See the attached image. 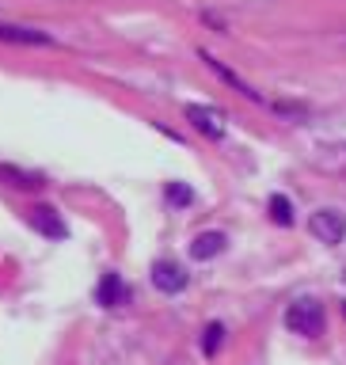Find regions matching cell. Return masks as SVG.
I'll use <instances>...</instances> for the list:
<instances>
[{
  "label": "cell",
  "mask_w": 346,
  "mask_h": 365,
  "mask_svg": "<svg viewBox=\"0 0 346 365\" xmlns=\"http://www.w3.org/2000/svg\"><path fill=\"white\" fill-rule=\"evenodd\" d=\"M225 232H202V236H194V244H190V255L198 259V262H205V259H217L225 251Z\"/></svg>",
  "instance_id": "obj_8"
},
{
  "label": "cell",
  "mask_w": 346,
  "mask_h": 365,
  "mask_svg": "<svg viewBox=\"0 0 346 365\" xmlns=\"http://www.w3.org/2000/svg\"><path fill=\"white\" fill-rule=\"evenodd\" d=\"M202 61H205V65H210V68H213V73H217V76H221V80H225V84H233V88L240 91V96H248L251 103H263V96H259V91H255V88H251V84H248V80H240V76H236V73H233V68H228L225 61H217V57H213V53H205V50H202Z\"/></svg>",
  "instance_id": "obj_7"
},
{
  "label": "cell",
  "mask_w": 346,
  "mask_h": 365,
  "mask_svg": "<svg viewBox=\"0 0 346 365\" xmlns=\"http://www.w3.org/2000/svg\"><path fill=\"white\" fill-rule=\"evenodd\" d=\"M308 232H312L320 244H342L346 240V213L339 210H316L308 217Z\"/></svg>",
  "instance_id": "obj_2"
},
{
  "label": "cell",
  "mask_w": 346,
  "mask_h": 365,
  "mask_svg": "<svg viewBox=\"0 0 346 365\" xmlns=\"http://www.w3.org/2000/svg\"><path fill=\"white\" fill-rule=\"evenodd\" d=\"M342 312H346V304H342Z\"/></svg>",
  "instance_id": "obj_14"
},
{
  "label": "cell",
  "mask_w": 346,
  "mask_h": 365,
  "mask_svg": "<svg viewBox=\"0 0 346 365\" xmlns=\"http://www.w3.org/2000/svg\"><path fill=\"white\" fill-rule=\"evenodd\" d=\"M27 221L39 228L42 236H50V240H61V236H65V221L57 217L54 205H34V210L27 213Z\"/></svg>",
  "instance_id": "obj_6"
},
{
  "label": "cell",
  "mask_w": 346,
  "mask_h": 365,
  "mask_svg": "<svg viewBox=\"0 0 346 365\" xmlns=\"http://www.w3.org/2000/svg\"><path fill=\"white\" fill-rule=\"evenodd\" d=\"M153 285L160 293H183L187 289V270L171 259H160V262H153Z\"/></svg>",
  "instance_id": "obj_3"
},
{
  "label": "cell",
  "mask_w": 346,
  "mask_h": 365,
  "mask_svg": "<svg viewBox=\"0 0 346 365\" xmlns=\"http://www.w3.org/2000/svg\"><path fill=\"white\" fill-rule=\"evenodd\" d=\"M270 217L278 225H293V205H290L285 194H274V198H270Z\"/></svg>",
  "instance_id": "obj_11"
},
{
  "label": "cell",
  "mask_w": 346,
  "mask_h": 365,
  "mask_svg": "<svg viewBox=\"0 0 346 365\" xmlns=\"http://www.w3.org/2000/svg\"><path fill=\"white\" fill-rule=\"evenodd\" d=\"M0 42H19V46H50L54 38L46 31H31V27H8L0 23Z\"/></svg>",
  "instance_id": "obj_9"
},
{
  "label": "cell",
  "mask_w": 346,
  "mask_h": 365,
  "mask_svg": "<svg viewBox=\"0 0 346 365\" xmlns=\"http://www.w3.org/2000/svg\"><path fill=\"white\" fill-rule=\"evenodd\" d=\"M96 301L103 308H118V304L130 301V289H126V282L118 278V274H103L99 285H96Z\"/></svg>",
  "instance_id": "obj_5"
},
{
  "label": "cell",
  "mask_w": 346,
  "mask_h": 365,
  "mask_svg": "<svg viewBox=\"0 0 346 365\" xmlns=\"http://www.w3.org/2000/svg\"><path fill=\"white\" fill-rule=\"evenodd\" d=\"M221 342H225V327L221 324H210L202 331V354H205V358H213V354L221 350Z\"/></svg>",
  "instance_id": "obj_10"
},
{
  "label": "cell",
  "mask_w": 346,
  "mask_h": 365,
  "mask_svg": "<svg viewBox=\"0 0 346 365\" xmlns=\"http://www.w3.org/2000/svg\"><path fill=\"white\" fill-rule=\"evenodd\" d=\"M0 175H4V179H16V187H39V179H34V175H23V171H16V168H0Z\"/></svg>",
  "instance_id": "obj_13"
},
{
  "label": "cell",
  "mask_w": 346,
  "mask_h": 365,
  "mask_svg": "<svg viewBox=\"0 0 346 365\" xmlns=\"http://www.w3.org/2000/svg\"><path fill=\"white\" fill-rule=\"evenodd\" d=\"M168 202L190 205V202H194V194H190V187H183V182H168Z\"/></svg>",
  "instance_id": "obj_12"
},
{
  "label": "cell",
  "mask_w": 346,
  "mask_h": 365,
  "mask_svg": "<svg viewBox=\"0 0 346 365\" xmlns=\"http://www.w3.org/2000/svg\"><path fill=\"white\" fill-rule=\"evenodd\" d=\"M285 327L297 331L305 339H316L324 331V304L316 297H297V301L285 308Z\"/></svg>",
  "instance_id": "obj_1"
},
{
  "label": "cell",
  "mask_w": 346,
  "mask_h": 365,
  "mask_svg": "<svg viewBox=\"0 0 346 365\" xmlns=\"http://www.w3.org/2000/svg\"><path fill=\"white\" fill-rule=\"evenodd\" d=\"M187 118L194 122V130L205 133V137H213V141H221V137H225V118H221V114H217L213 107L190 103V107H187Z\"/></svg>",
  "instance_id": "obj_4"
}]
</instances>
